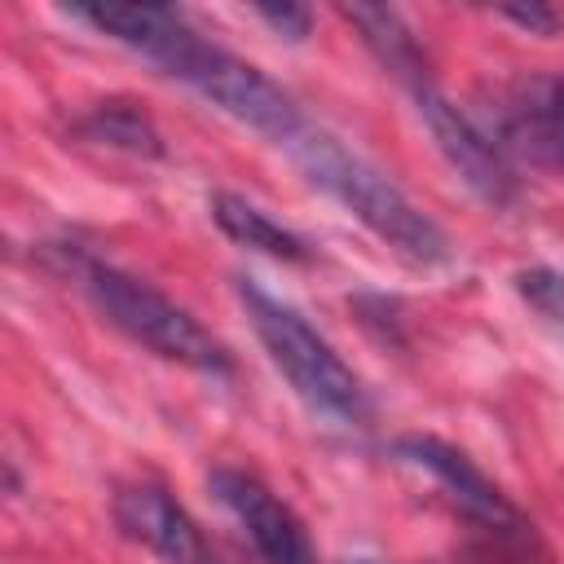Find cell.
I'll list each match as a JSON object with an SVG mask.
<instances>
[{"label":"cell","mask_w":564,"mask_h":564,"mask_svg":"<svg viewBox=\"0 0 564 564\" xmlns=\"http://www.w3.org/2000/svg\"><path fill=\"white\" fill-rule=\"evenodd\" d=\"M75 278L84 286V295L97 304V313L115 330H123L132 344H141L154 357L176 361L185 370L212 375V379L234 375L229 348L189 308H181L176 300H167L159 286L141 282L128 269H115L106 260H93V256H75Z\"/></svg>","instance_id":"3"},{"label":"cell","mask_w":564,"mask_h":564,"mask_svg":"<svg viewBox=\"0 0 564 564\" xmlns=\"http://www.w3.org/2000/svg\"><path fill=\"white\" fill-rule=\"evenodd\" d=\"M516 291L529 308H538L546 322L564 326V269H551V264H533V269H520L516 273Z\"/></svg>","instance_id":"12"},{"label":"cell","mask_w":564,"mask_h":564,"mask_svg":"<svg viewBox=\"0 0 564 564\" xmlns=\"http://www.w3.org/2000/svg\"><path fill=\"white\" fill-rule=\"evenodd\" d=\"M70 18L128 44L163 75L189 84L203 101H212L216 110H225L229 119L256 128L278 145H291L308 128L304 110L278 79H269L260 66L242 62L238 53L203 40L167 4H70Z\"/></svg>","instance_id":"1"},{"label":"cell","mask_w":564,"mask_h":564,"mask_svg":"<svg viewBox=\"0 0 564 564\" xmlns=\"http://www.w3.org/2000/svg\"><path fill=\"white\" fill-rule=\"evenodd\" d=\"M207 207H212V220L220 225V234L234 238L238 247L260 251L269 260H286V264H308L313 260V247L295 229H286L282 220H273L264 207H256L251 198H242L234 189H216L207 198Z\"/></svg>","instance_id":"10"},{"label":"cell","mask_w":564,"mask_h":564,"mask_svg":"<svg viewBox=\"0 0 564 564\" xmlns=\"http://www.w3.org/2000/svg\"><path fill=\"white\" fill-rule=\"evenodd\" d=\"M75 132L88 137V141H97V145H110V150H128V154H145V159H159L163 154V137L150 123V115L141 106L123 101V97H110V101L88 106V115H79Z\"/></svg>","instance_id":"11"},{"label":"cell","mask_w":564,"mask_h":564,"mask_svg":"<svg viewBox=\"0 0 564 564\" xmlns=\"http://www.w3.org/2000/svg\"><path fill=\"white\" fill-rule=\"evenodd\" d=\"M414 97V110L423 119V128L432 132L441 159L454 167V176L489 207H507L516 203L520 194V181H516V163L494 145V137L476 123L471 110L454 106L436 84H423L410 93Z\"/></svg>","instance_id":"6"},{"label":"cell","mask_w":564,"mask_h":564,"mask_svg":"<svg viewBox=\"0 0 564 564\" xmlns=\"http://www.w3.org/2000/svg\"><path fill=\"white\" fill-rule=\"evenodd\" d=\"M295 167L322 189L330 194L352 220H361L383 247H392L401 260L410 264H445L449 260V238L445 229L388 176L379 172L366 154L348 150L339 137L322 132V128H304L291 145H282Z\"/></svg>","instance_id":"2"},{"label":"cell","mask_w":564,"mask_h":564,"mask_svg":"<svg viewBox=\"0 0 564 564\" xmlns=\"http://www.w3.org/2000/svg\"><path fill=\"white\" fill-rule=\"evenodd\" d=\"M546 97H551V110L564 123V75H546Z\"/></svg>","instance_id":"15"},{"label":"cell","mask_w":564,"mask_h":564,"mask_svg":"<svg viewBox=\"0 0 564 564\" xmlns=\"http://www.w3.org/2000/svg\"><path fill=\"white\" fill-rule=\"evenodd\" d=\"M115 524L123 538L159 555V564H216L194 516L163 485H128L115 494Z\"/></svg>","instance_id":"8"},{"label":"cell","mask_w":564,"mask_h":564,"mask_svg":"<svg viewBox=\"0 0 564 564\" xmlns=\"http://www.w3.org/2000/svg\"><path fill=\"white\" fill-rule=\"evenodd\" d=\"M507 22H520V26H529V31H555V13L546 9V4H507V9H498Z\"/></svg>","instance_id":"14"},{"label":"cell","mask_w":564,"mask_h":564,"mask_svg":"<svg viewBox=\"0 0 564 564\" xmlns=\"http://www.w3.org/2000/svg\"><path fill=\"white\" fill-rule=\"evenodd\" d=\"M392 454L401 458V463H410V467H419V471H427L449 498H454V507L471 520V524H480L498 546H507V551H533V524L516 511V502L463 454V449H454L449 441H441V436H397L392 441Z\"/></svg>","instance_id":"5"},{"label":"cell","mask_w":564,"mask_h":564,"mask_svg":"<svg viewBox=\"0 0 564 564\" xmlns=\"http://www.w3.org/2000/svg\"><path fill=\"white\" fill-rule=\"evenodd\" d=\"M251 13H256L260 22H269L278 35H286V40H304L308 26H313V13H308L304 4H256Z\"/></svg>","instance_id":"13"},{"label":"cell","mask_w":564,"mask_h":564,"mask_svg":"<svg viewBox=\"0 0 564 564\" xmlns=\"http://www.w3.org/2000/svg\"><path fill=\"white\" fill-rule=\"evenodd\" d=\"M238 300L251 317L256 339L264 344L269 361L286 375V383L295 388V397L304 405H313L326 419H344L357 423L366 419V388L352 375V366L335 352V344L308 326V317H300L291 304H282L278 295L260 291L256 282H238Z\"/></svg>","instance_id":"4"},{"label":"cell","mask_w":564,"mask_h":564,"mask_svg":"<svg viewBox=\"0 0 564 564\" xmlns=\"http://www.w3.org/2000/svg\"><path fill=\"white\" fill-rule=\"evenodd\" d=\"M207 489L242 524V533L251 538V546L264 564H317L304 520L264 480H256L242 467H216L207 476Z\"/></svg>","instance_id":"7"},{"label":"cell","mask_w":564,"mask_h":564,"mask_svg":"<svg viewBox=\"0 0 564 564\" xmlns=\"http://www.w3.org/2000/svg\"><path fill=\"white\" fill-rule=\"evenodd\" d=\"M339 13L352 22V31L361 35V44L375 53V62H379L392 79H401L410 93L423 88V84H432L427 57H423L414 31L405 26V18H401L392 4H344Z\"/></svg>","instance_id":"9"},{"label":"cell","mask_w":564,"mask_h":564,"mask_svg":"<svg viewBox=\"0 0 564 564\" xmlns=\"http://www.w3.org/2000/svg\"><path fill=\"white\" fill-rule=\"evenodd\" d=\"M344 564H383V560H344Z\"/></svg>","instance_id":"16"}]
</instances>
